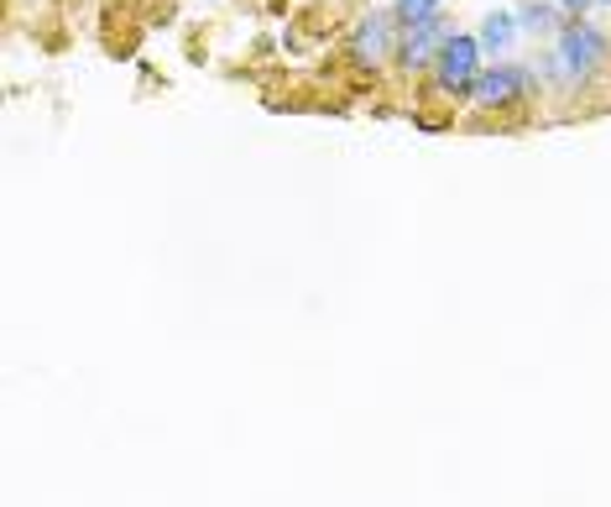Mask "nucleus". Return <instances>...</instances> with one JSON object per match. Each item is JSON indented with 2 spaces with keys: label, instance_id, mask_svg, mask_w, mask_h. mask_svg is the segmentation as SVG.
Returning a JSON list of instances; mask_svg holds the SVG:
<instances>
[{
  "label": "nucleus",
  "instance_id": "obj_1",
  "mask_svg": "<svg viewBox=\"0 0 611 507\" xmlns=\"http://www.w3.org/2000/svg\"><path fill=\"white\" fill-rule=\"evenodd\" d=\"M607 64V32H595L591 21H570V27H560V42H554V52H549V74L560 79V85H585L595 68Z\"/></svg>",
  "mask_w": 611,
  "mask_h": 507
},
{
  "label": "nucleus",
  "instance_id": "obj_2",
  "mask_svg": "<svg viewBox=\"0 0 611 507\" xmlns=\"http://www.w3.org/2000/svg\"><path fill=\"white\" fill-rule=\"evenodd\" d=\"M475 79H481V42L471 32H450L444 52L428 68V89L444 95V100H460V95L475 89Z\"/></svg>",
  "mask_w": 611,
  "mask_h": 507
},
{
  "label": "nucleus",
  "instance_id": "obj_3",
  "mask_svg": "<svg viewBox=\"0 0 611 507\" xmlns=\"http://www.w3.org/2000/svg\"><path fill=\"white\" fill-rule=\"evenodd\" d=\"M397 11H372V17H361V27H356V37H351V52H356V64L361 68H382L397 52Z\"/></svg>",
  "mask_w": 611,
  "mask_h": 507
},
{
  "label": "nucleus",
  "instance_id": "obj_4",
  "mask_svg": "<svg viewBox=\"0 0 611 507\" xmlns=\"http://www.w3.org/2000/svg\"><path fill=\"white\" fill-rule=\"evenodd\" d=\"M533 89V79H528V68L518 64H496V68H481V79H475L471 100L481 105V110H507V105H518Z\"/></svg>",
  "mask_w": 611,
  "mask_h": 507
},
{
  "label": "nucleus",
  "instance_id": "obj_5",
  "mask_svg": "<svg viewBox=\"0 0 611 507\" xmlns=\"http://www.w3.org/2000/svg\"><path fill=\"white\" fill-rule=\"evenodd\" d=\"M450 42V21L434 17V21H418V27H403V42H397V64L407 74H418V68H434V58L444 52Z\"/></svg>",
  "mask_w": 611,
  "mask_h": 507
},
{
  "label": "nucleus",
  "instance_id": "obj_6",
  "mask_svg": "<svg viewBox=\"0 0 611 507\" xmlns=\"http://www.w3.org/2000/svg\"><path fill=\"white\" fill-rule=\"evenodd\" d=\"M512 37H518V17H512V11H492V17L481 21L475 42H481V52H507Z\"/></svg>",
  "mask_w": 611,
  "mask_h": 507
},
{
  "label": "nucleus",
  "instance_id": "obj_7",
  "mask_svg": "<svg viewBox=\"0 0 611 507\" xmlns=\"http://www.w3.org/2000/svg\"><path fill=\"white\" fill-rule=\"evenodd\" d=\"M512 17H518V27H528V32H549V27H554V6H543V0H528V6H518Z\"/></svg>",
  "mask_w": 611,
  "mask_h": 507
},
{
  "label": "nucleus",
  "instance_id": "obj_8",
  "mask_svg": "<svg viewBox=\"0 0 611 507\" xmlns=\"http://www.w3.org/2000/svg\"><path fill=\"white\" fill-rule=\"evenodd\" d=\"M444 0H397V21L403 27H418V21H434L440 17Z\"/></svg>",
  "mask_w": 611,
  "mask_h": 507
},
{
  "label": "nucleus",
  "instance_id": "obj_9",
  "mask_svg": "<svg viewBox=\"0 0 611 507\" xmlns=\"http://www.w3.org/2000/svg\"><path fill=\"white\" fill-rule=\"evenodd\" d=\"M564 11H570V17H580V11H585V6H611V0H560Z\"/></svg>",
  "mask_w": 611,
  "mask_h": 507
}]
</instances>
